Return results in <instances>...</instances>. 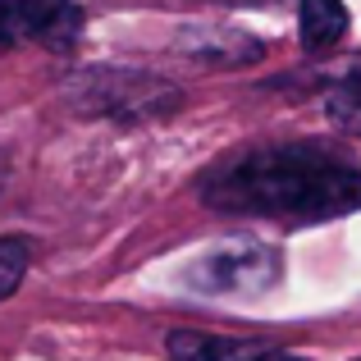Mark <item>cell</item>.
Returning a JSON list of instances; mask_svg holds the SVG:
<instances>
[{"label":"cell","mask_w":361,"mask_h":361,"mask_svg":"<svg viewBox=\"0 0 361 361\" xmlns=\"http://www.w3.org/2000/svg\"><path fill=\"white\" fill-rule=\"evenodd\" d=\"M279 279V252L261 238H229L215 243L183 270V283L206 298H238V293H265Z\"/></svg>","instance_id":"2"},{"label":"cell","mask_w":361,"mask_h":361,"mask_svg":"<svg viewBox=\"0 0 361 361\" xmlns=\"http://www.w3.org/2000/svg\"><path fill=\"white\" fill-rule=\"evenodd\" d=\"M27 256H32L27 238H0V302H5L9 293L23 283V274H27Z\"/></svg>","instance_id":"7"},{"label":"cell","mask_w":361,"mask_h":361,"mask_svg":"<svg viewBox=\"0 0 361 361\" xmlns=\"http://www.w3.org/2000/svg\"><path fill=\"white\" fill-rule=\"evenodd\" d=\"M252 361H307V357H298V353H279V348H261Z\"/></svg>","instance_id":"8"},{"label":"cell","mask_w":361,"mask_h":361,"mask_svg":"<svg viewBox=\"0 0 361 361\" xmlns=\"http://www.w3.org/2000/svg\"><path fill=\"white\" fill-rule=\"evenodd\" d=\"M169 361H252L261 348L238 343V338H220V334H202V329H178L165 343Z\"/></svg>","instance_id":"4"},{"label":"cell","mask_w":361,"mask_h":361,"mask_svg":"<svg viewBox=\"0 0 361 361\" xmlns=\"http://www.w3.org/2000/svg\"><path fill=\"white\" fill-rule=\"evenodd\" d=\"M202 202L220 215L320 224L361 211V165L329 142H265L224 156L202 178Z\"/></svg>","instance_id":"1"},{"label":"cell","mask_w":361,"mask_h":361,"mask_svg":"<svg viewBox=\"0 0 361 361\" xmlns=\"http://www.w3.org/2000/svg\"><path fill=\"white\" fill-rule=\"evenodd\" d=\"M325 110H329V119H334L338 133H348V137H361V55L343 69V78L334 82V92H329Z\"/></svg>","instance_id":"6"},{"label":"cell","mask_w":361,"mask_h":361,"mask_svg":"<svg viewBox=\"0 0 361 361\" xmlns=\"http://www.w3.org/2000/svg\"><path fill=\"white\" fill-rule=\"evenodd\" d=\"M302 46L307 51H329V46L343 42L348 32V5L343 0H302Z\"/></svg>","instance_id":"5"},{"label":"cell","mask_w":361,"mask_h":361,"mask_svg":"<svg viewBox=\"0 0 361 361\" xmlns=\"http://www.w3.org/2000/svg\"><path fill=\"white\" fill-rule=\"evenodd\" d=\"M82 32V9L73 0H0V42L64 51Z\"/></svg>","instance_id":"3"},{"label":"cell","mask_w":361,"mask_h":361,"mask_svg":"<svg viewBox=\"0 0 361 361\" xmlns=\"http://www.w3.org/2000/svg\"><path fill=\"white\" fill-rule=\"evenodd\" d=\"M5 174H9V160L0 156V188H5Z\"/></svg>","instance_id":"9"}]
</instances>
